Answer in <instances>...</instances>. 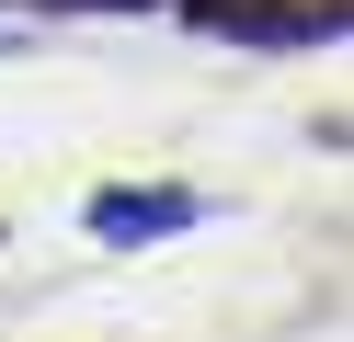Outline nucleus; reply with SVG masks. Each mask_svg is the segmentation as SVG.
Here are the masks:
<instances>
[{"label":"nucleus","mask_w":354,"mask_h":342,"mask_svg":"<svg viewBox=\"0 0 354 342\" xmlns=\"http://www.w3.org/2000/svg\"><path fill=\"white\" fill-rule=\"evenodd\" d=\"M194 217H206V205H194V194H92V240H171V228H194Z\"/></svg>","instance_id":"1"},{"label":"nucleus","mask_w":354,"mask_h":342,"mask_svg":"<svg viewBox=\"0 0 354 342\" xmlns=\"http://www.w3.org/2000/svg\"><path fill=\"white\" fill-rule=\"evenodd\" d=\"M0 57H12V23H0Z\"/></svg>","instance_id":"2"}]
</instances>
